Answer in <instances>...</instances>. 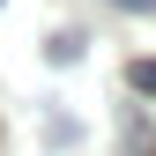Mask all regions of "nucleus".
Wrapping results in <instances>:
<instances>
[{"label":"nucleus","instance_id":"obj_1","mask_svg":"<svg viewBox=\"0 0 156 156\" xmlns=\"http://www.w3.org/2000/svg\"><path fill=\"white\" fill-rule=\"evenodd\" d=\"M126 82L141 89V97H156V60H134V67H126Z\"/></svg>","mask_w":156,"mask_h":156},{"label":"nucleus","instance_id":"obj_2","mask_svg":"<svg viewBox=\"0 0 156 156\" xmlns=\"http://www.w3.org/2000/svg\"><path fill=\"white\" fill-rule=\"evenodd\" d=\"M104 8H126V15H156V0H104Z\"/></svg>","mask_w":156,"mask_h":156}]
</instances>
